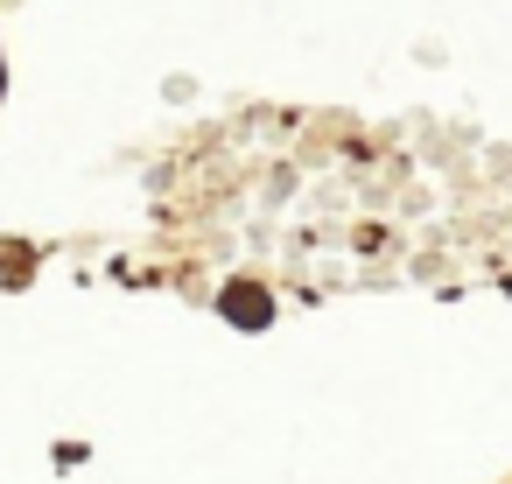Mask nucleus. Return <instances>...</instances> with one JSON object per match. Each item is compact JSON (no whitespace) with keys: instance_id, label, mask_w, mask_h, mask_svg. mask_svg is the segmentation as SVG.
Wrapping results in <instances>:
<instances>
[]
</instances>
